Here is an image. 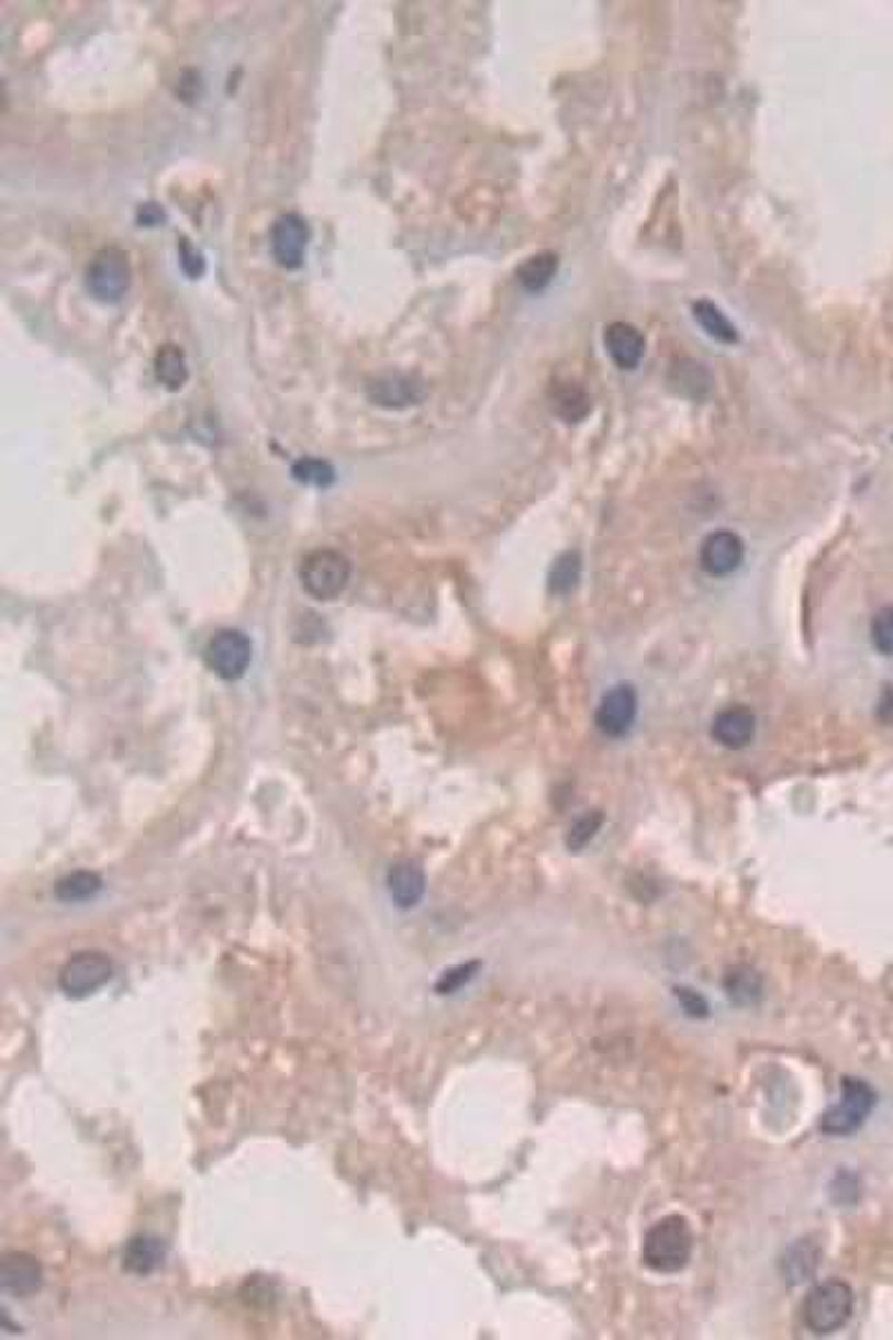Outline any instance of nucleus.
<instances>
[{"instance_id":"nucleus-1","label":"nucleus","mask_w":893,"mask_h":1340,"mask_svg":"<svg viewBox=\"0 0 893 1340\" xmlns=\"http://www.w3.org/2000/svg\"><path fill=\"white\" fill-rule=\"evenodd\" d=\"M695 1249V1233L689 1220L666 1216L655 1222L644 1240V1264L657 1273H677L689 1266Z\"/></svg>"},{"instance_id":"nucleus-2","label":"nucleus","mask_w":893,"mask_h":1340,"mask_svg":"<svg viewBox=\"0 0 893 1340\" xmlns=\"http://www.w3.org/2000/svg\"><path fill=\"white\" fill-rule=\"evenodd\" d=\"M856 1296L845 1281H827L815 1285L802 1303V1320L815 1336L840 1331L853 1316Z\"/></svg>"},{"instance_id":"nucleus-3","label":"nucleus","mask_w":893,"mask_h":1340,"mask_svg":"<svg viewBox=\"0 0 893 1340\" xmlns=\"http://www.w3.org/2000/svg\"><path fill=\"white\" fill-rule=\"evenodd\" d=\"M132 284V264L125 250L105 246L94 253L86 268V287L101 304H119Z\"/></svg>"},{"instance_id":"nucleus-4","label":"nucleus","mask_w":893,"mask_h":1340,"mask_svg":"<svg viewBox=\"0 0 893 1340\" xmlns=\"http://www.w3.org/2000/svg\"><path fill=\"white\" fill-rule=\"evenodd\" d=\"M300 581L313 599L331 601L347 590L351 581V561L331 548L313 550L302 559Z\"/></svg>"},{"instance_id":"nucleus-5","label":"nucleus","mask_w":893,"mask_h":1340,"mask_svg":"<svg viewBox=\"0 0 893 1340\" xmlns=\"http://www.w3.org/2000/svg\"><path fill=\"white\" fill-rule=\"evenodd\" d=\"M840 1093H842L840 1102L834 1104L827 1113L822 1115L819 1130L824 1135H831V1137L853 1135L858 1128H862V1124L867 1121V1117L871 1115V1110L875 1108V1102H878L875 1091L864 1080H858V1077H845Z\"/></svg>"},{"instance_id":"nucleus-6","label":"nucleus","mask_w":893,"mask_h":1340,"mask_svg":"<svg viewBox=\"0 0 893 1340\" xmlns=\"http://www.w3.org/2000/svg\"><path fill=\"white\" fill-rule=\"evenodd\" d=\"M114 965L101 952H81L67 961L58 974V987L70 998L97 994L112 979Z\"/></svg>"},{"instance_id":"nucleus-7","label":"nucleus","mask_w":893,"mask_h":1340,"mask_svg":"<svg viewBox=\"0 0 893 1340\" xmlns=\"http://www.w3.org/2000/svg\"><path fill=\"white\" fill-rule=\"evenodd\" d=\"M253 657L250 639L239 630H220L205 646V661L222 680H239Z\"/></svg>"},{"instance_id":"nucleus-8","label":"nucleus","mask_w":893,"mask_h":1340,"mask_svg":"<svg viewBox=\"0 0 893 1340\" xmlns=\"http://www.w3.org/2000/svg\"><path fill=\"white\" fill-rule=\"evenodd\" d=\"M309 239H311V231H309V224L304 217H300L298 213L280 215L272 222V228H270L272 259L278 261L282 268H287V271H298L306 259Z\"/></svg>"},{"instance_id":"nucleus-9","label":"nucleus","mask_w":893,"mask_h":1340,"mask_svg":"<svg viewBox=\"0 0 893 1340\" xmlns=\"http://www.w3.org/2000/svg\"><path fill=\"white\" fill-rule=\"evenodd\" d=\"M367 395L378 407L406 410V407L421 405V402L427 398V384L411 373L389 371V373L373 378L371 384H367Z\"/></svg>"},{"instance_id":"nucleus-10","label":"nucleus","mask_w":893,"mask_h":1340,"mask_svg":"<svg viewBox=\"0 0 893 1340\" xmlns=\"http://www.w3.org/2000/svg\"><path fill=\"white\" fill-rule=\"evenodd\" d=\"M637 706V691L630 684H616L601 697L596 706L594 719L599 730L607 737H624L635 724Z\"/></svg>"},{"instance_id":"nucleus-11","label":"nucleus","mask_w":893,"mask_h":1340,"mask_svg":"<svg viewBox=\"0 0 893 1340\" xmlns=\"http://www.w3.org/2000/svg\"><path fill=\"white\" fill-rule=\"evenodd\" d=\"M700 561L711 577H728L744 561V544L735 532L717 529L704 539Z\"/></svg>"},{"instance_id":"nucleus-12","label":"nucleus","mask_w":893,"mask_h":1340,"mask_svg":"<svg viewBox=\"0 0 893 1340\" xmlns=\"http://www.w3.org/2000/svg\"><path fill=\"white\" fill-rule=\"evenodd\" d=\"M603 345L610 360L622 371H635L646 356L644 333L628 322H612L603 333Z\"/></svg>"},{"instance_id":"nucleus-13","label":"nucleus","mask_w":893,"mask_h":1340,"mask_svg":"<svg viewBox=\"0 0 893 1340\" xmlns=\"http://www.w3.org/2000/svg\"><path fill=\"white\" fill-rule=\"evenodd\" d=\"M387 890L400 909L416 907L427 890L423 867L416 860H398L387 874Z\"/></svg>"},{"instance_id":"nucleus-14","label":"nucleus","mask_w":893,"mask_h":1340,"mask_svg":"<svg viewBox=\"0 0 893 1340\" xmlns=\"http://www.w3.org/2000/svg\"><path fill=\"white\" fill-rule=\"evenodd\" d=\"M0 1285L14 1298H30L43 1285V1271L36 1258L27 1253H10L0 1266Z\"/></svg>"},{"instance_id":"nucleus-15","label":"nucleus","mask_w":893,"mask_h":1340,"mask_svg":"<svg viewBox=\"0 0 893 1340\" xmlns=\"http://www.w3.org/2000/svg\"><path fill=\"white\" fill-rule=\"evenodd\" d=\"M715 742L726 749H744L755 735V715L746 706H730L715 715L711 728Z\"/></svg>"},{"instance_id":"nucleus-16","label":"nucleus","mask_w":893,"mask_h":1340,"mask_svg":"<svg viewBox=\"0 0 893 1340\" xmlns=\"http://www.w3.org/2000/svg\"><path fill=\"white\" fill-rule=\"evenodd\" d=\"M166 1242L157 1236L144 1233L132 1238L121 1255V1264L132 1276H150L166 1260Z\"/></svg>"},{"instance_id":"nucleus-17","label":"nucleus","mask_w":893,"mask_h":1340,"mask_svg":"<svg viewBox=\"0 0 893 1340\" xmlns=\"http://www.w3.org/2000/svg\"><path fill=\"white\" fill-rule=\"evenodd\" d=\"M549 407L555 416L568 425L581 423L592 412V400L588 391L577 382H559L549 391Z\"/></svg>"},{"instance_id":"nucleus-18","label":"nucleus","mask_w":893,"mask_h":1340,"mask_svg":"<svg viewBox=\"0 0 893 1340\" xmlns=\"http://www.w3.org/2000/svg\"><path fill=\"white\" fill-rule=\"evenodd\" d=\"M668 380H670V387L677 389L679 395L693 398V400H704L713 384L711 371L691 358L677 360L670 369Z\"/></svg>"},{"instance_id":"nucleus-19","label":"nucleus","mask_w":893,"mask_h":1340,"mask_svg":"<svg viewBox=\"0 0 893 1340\" xmlns=\"http://www.w3.org/2000/svg\"><path fill=\"white\" fill-rule=\"evenodd\" d=\"M557 271H559V255L552 250H543V253L527 257L518 266L516 276H518V284L527 293H540L552 284Z\"/></svg>"},{"instance_id":"nucleus-20","label":"nucleus","mask_w":893,"mask_h":1340,"mask_svg":"<svg viewBox=\"0 0 893 1340\" xmlns=\"http://www.w3.org/2000/svg\"><path fill=\"white\" fill-rule=\"evenodd\" d=\"M693 315L695 322L704 328L706 335L719 345H737L739 343V331L737 326L726 317V313L711 300H697L693 304Z\"/></svg>"},{"instance_id":"nucleus-21","label":"nucleus","mask_w":893,"mask_h":1340,"mask_svg":"<svg viewBox=\"0 0 893 1340\" xmlns=\"http://www.w3.org/2000/svg\"><path fill=\"white\" fill-rule=\"evenodd\" d=\"M819 1262V1251L813 1244V1240H800L793 1247L786 1249V1255L782 1258V1271L784 1278L791 1285H800L806 1283Z\"/></svg>"},{"instance_id":"nucleus-22","label":"nucleus","mask_w":893,"mask_h":1340,"mask_svg":"<svg viewBox=\"0 0 893 1340\" xmlns=\"http://www.w3.org/2000/svg\"><path fill=\"white\" fill-rule=\"evenodd\" d=\"M155 378L168 389L179 391L188 378L190 369L186 362V354L177 345H164L155 356Z\"/></svg>"},{"instance_id":"nucleus-23","label":"nucleus","mask_w":893,"mask_h":1340,"mask_svg":"<svg viewBox=\"0 0 893 1340\" xmlns=\"http://www.w3.org/2000/svg\"><path fill=\"white\" fill-rule=\"evenodd\" d=\"M103 887V881L92 874V871H75V874L65 876L56 883L54 887V896L60 903H83V901H92Z\"/></svg>"},{"instance_id":"nucleus-24","label":"nucleus","mask_w":893,"mask_h":1340,"mask_svg":"<svg viewBox=\"0 0 893 1340\" xmlns=\"http://www.w3.org/2000/svg\"><path fill=\"white\" fill-rule=\"evenodd\" d=\"M291 474L298 483L309 485V488H328L335 481V469L328 460L322 458H300L293 462Z\"/></svg>"},{"instance_id":"nucleus-25","label":"nucleus","mask_w":893,"mask_h":1340,"mask_svg":"<svg viewBox=\"0 0 893 1340\" xmlns=\"http://www.w3.org/2000/svg\"><path fill=\"white\" fill-rule=\"evenodd\" d=\"M581 577V557L579 552H563L552 570H549V590L555 594H570Z\"/></svg>"},{"instance_id":"nucleus-26","label":"nucleus","mask_w":893,"mask_h":1340,"mask_svg":"<svg viewBox=\"0 0 893 1340\" xmlns=\"http://www.w3.org/2000/svg\"><path fill=\"white\" fill-rule=\"evenodd\" d=\"M603 814L601 812H585L579 820H574V825L570 827L568 834V849L570 851H581L583 847L590 845V840L599 834V829L603 827Z\"/></svg>"},{"instance_id":"nucleus-27","label":"nucleus","mask_w":893,"mask_h":1340,"mask_svg":"<svg viewBox=\"0 0 893 1340\" xmlns=\"http://www.w3.org/2000/svg\"><path fill=\"white\" fill-rule=\"evenodd\" d=\"M483 968L480 961H469V963H460L447 972H443V976L436 981V992L438 994H456L458 990H462L469 981H473V976L478 974V970Z\"/></svg>"},{"instance_id":"nucleus-28","label":"nucleus","mask_w":893,"mask_h":1340,"mask_svg":"<svg viewBox=\"0 0 893 1340\" xmlns=\"http://www.w3.org/2000/svg\"><path fill=\"white\" fill-rule=\"evenodd\" d=\"M871 641L882 655H893V606L875 613L871 622Z\"/></svg>"},{"instance_id":"nucleus-29","label":"nucleus","mask_w":893,"mask_h":1340,"mask_svg":"<svg viewBox=\"0 0 893 1340\" xmlns=\"http://www.w3.org/2000/svg\"><path fill=\"white\" fill-rule=\"evenodd\" d=\"M726 990H728V994H730V996H733L737 1003H744L746 998H748V1001H750V998H755V994L760 992V983H758V976H755V972L744 970V968H737L733 974H728V979H726Z\"/></svg>"},{"instance_id":"nucleus-30","label":"nucleus","mask_w":893,"mask_h":1340,"mask_svg":"<svg viewBox=\"0 0 893 1340\" xmlns=\"http://www.w3.org/2000/svg\"><path fill=\"white\" fill-rule=\"evenodd\" d=\"M177 253H179V266L181 271L190 278V280H199L205 273V259L201 255V250H197V246L188 239L181 237L177 244Z\"/></svg>"},{"instance_id":"nucleus-31","label":"nucleus","mask_w":893,"mask_h":1340,"mask_svg":"<svg viewBox=\"0 0 893 1340\" xmlns=\"http://www.w3.org/2000/svg\"><path fill=\"white\" fill-rule=\"evenodd\" d=\"M677 996H679V1003H681V1008L685 1010V1015H691L695 1019L708 1017V1003L695 990H691V987H677Z\"/></svg>"},{"instance_id":"nucleus-32","label":"nucleus","mask_w":893,"mask_h":1340,"mask_svg":"<svg viewBox=\"0 0 893 1340\" xmlns=\"http://www.w3.org/2000/svg\"><path fill=\"white\" fill-rule=\"evenodd\" d=\"M164 211L157 204H144L139 209V224L142 226H157L164 222Z\"/></svg>"},{"instance_id":"nucleus-33","label":"nucleus","mask_w":893,"mask_h":1340,"mask_svg":"<svg viewBox=\"0 0 893 1340\" xmlns=\"http://www.w3.org/2000/svg\"><path fill=\"white\" fill-rule=\"evenodd\" d=\"M878 713H880V717H882L884 722H891V719H893V691H884V695H882V700H880V708H878Z\"/></svg>"}]
</instances>
